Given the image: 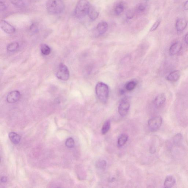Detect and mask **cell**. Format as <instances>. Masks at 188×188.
<instances>
[{"label":"cell","instance_id":"obj_1","mask_svg":"<svg viewBox=\"0 0 188 188\" xmlns=\"http://www.w3.org/2000/svg\"><path fill=\"white\" fill-rule=\"evenodd\" d=\"M64 4L62 0H48L46 7L47 11L50 14L57 15L63 11Z\"/></svg>","mask_w":188,"mask_h":188},{"label":"cell","instance_id":"obj_2","mask_svg":"<svg viewBox=\"0 0 188 188\" xmlns=\"http://www.w3.org/2000/svg\"><path fill=\"white\" fill-rule=\"evenodd\" d=\"M91 5L87 0H79L76 4L74 14L78 18H83L88 15Z\"/></svg>","mask_w":188,"mask_h":188},{"label":"cell","instance_id":"obj_3","mask_svg":"<svg viewBox=\"0 0 188 188\" xmlns=\"http://www.w3.org/2000/svg\"><path fill=\"white\" fill-rule=\"evenodd\" d=\"M95 89L96 94L99 100L104 103H106L109 93L108 86L103 82H100L96 85Z\"/></svg>","mask_w":188,"mask_h":188},{"label":"cell","instance_id":"obj_4","mask_svg":"<svg viewBox=\"0 0 188 188\" xmlns=\"http://www.w3.org/2000/svg\"><path fill=\"white\" fill-rule=\"evenodd\" d=\"M162 123V119L161 117L158 116L153 117L148 121V128L151 132H156L161 126Z\"/></svg>","mask_w":188,"mask_h":188},{"label":"cell","instance_id":"obj_5","mask_svg":"<svg viewBox=\"0 0 188 188\" xmlns=\"http://www.w3.org/2000/svg\"><path fill=\"white\" fill-rule=\"evenodd\" d=\"M56 75L59 79L62 81H67L70 77L69 70L67 66L63 64H60Z\"/></svg>","mask_w":188,"mask_h":188},{"label":"cell","instance_id":"obj_6","mask_svg":"<svg viewBox=\"0 0 188 188\" xmlns=\"http://www.w3.org/2000/svg\"><path fill=\"white\" fill-rule=\"evenodd\" d=\"M130 103L126 99L123 100L119 104L118 107V112L121 116H126L128 113Z\"/></svg>","mask_w":188,"mask_h":188},{"label":"cell","instance_id":"obj_7","mask_svg":"<svg viewBox=\"0 0 188 188\" xmlns=\"http://www.w3.org/2000/svg\"><path fill=\"white\" fill-rule=\"evenodd\" d=\"M1 27L2 30L8 34H13L15 32V29L12 25L7 21L2 20L0 23Z\"/></svg>","mask_w":188,"mask_h":188},{"label":"cell","instance_id":"obj_8","mask_svg":"<svg viewBox=\"0 0 188 188\" xmlns=\"http://www.w3.org/2000/svg\"><path fill=\"white\" fill-rule=\"evenodd\" d=\"M20 97V93L17 91L9 93L7 97V101L9 103H15L19 100Z\"/></svg>","mask_w":188,"mask_h":188},{"label":"cell","instance_id":"obj_9","mask_svg":"<svg viewBox=\"0 0 188 188\" xmlns=\"http://www.w3.org/2000/svg\"><path fill=\"white\" fill-rule=\"evenodd\" d=\"M187 21L185 18H179L176 20L175 27L176 30L178 32H181L183 31L187 26Z\"/></svg>","mask_w":188,"mask_h":188},{"label":"cell","instance_id":"obj_10","mask_svg":"<svg viewBox=\"0 0 188 188\" xmlns=\"http://www.w3.org/2000/svg\"><path fill=\"white\" fill-rule=\"evenodd\" d=\"M166 97L164 93H160L156 96L155 98L154 103L156 107L160 108L162 106L165 102Z\"/></svg>","mask_w":188,"mask_h":188},{"label":"cell","instance_id":"obj_11","mask_svg":"<svg viewBox=\"0 0 188 188\" xmlns=\"http://www.w3.org/2000/svg\"><path fill=\"white\" fill-rule=\"evenodd\" d=\"M182 48V45L181 42H177L174 43L170 47L169 54L171 56L175 55L181 51Z\"/></svg>","mask_w":188,"mask_h":188},{"label":"cell","instance_id":"obj_12","mask_svg":"<svg viewBox=\"0 0 188 188\" xmlns=\"http://www.w3.org/2000/svg\"><path fill=\"white\" fill-rule=\"evenodd\" d=\"M181 75V72L179 70H176L170 73L166 78L168 81L175 82L179 80Z\"/></svg>","mask_w":188,"mask_h":188},{"label":"cell","instance_id":"obj_13","mask_svg":"<svg viewBox=\"0 0 188 188\" xmlns=\"http://www.w3.org/2000/svg\"><path fill=\"white\" fill-rule=\"evenodd\" d=\"M108 28V25L105 21H101L98 24L96 31L98 34L99 35H102L106 32Z\"/></svg>","mask_w":188,"mask_h":188},{"label":"cell","instance_id":"obj_14","mask_svg":"<svg viewBox=\"0 0 188 188\" xmlns=\"http://www.w3.org/2000/svg\"><path fill=\"white\" fill-rule=\"evenodd\" d=\"M176 183V179L174 176L172 175L168 176L164 180V187L168 188H171L175 185Z\"/></svg>","mask_w":188,"mask_h":188},{"label":"cell","instance_id":"obj_15","mask_svg":"<svg viewBox=\"0 0 188 188\" xmlns=\"http://www.w3.org/2000/svg\"><path fill=\"white\" fill-rule=\"evenodd\" d=\"M9 137L11 142L15 144H17L20 142L21 137L17 133L11 132L9 133Z\"/></svg>","mask_w":188,"mask_h":188},{"label":"cell","instance_id":"obj_16","mask_svg":"<svg viewBox=\"0 0 188 188\" xmlns=\"http://www.w3.org/2000/svg\"><path fill=\"white\" fill-rule=\"evenodd\" d=\"M88 15L91 20H95L98 17L99 13L95 7L91 6L88 12Z\"/></svg>","mask_w":188,"mask_h":188},{"label":"cell","instance_id":"obj_17","mask_svg":"<svg viewBox=\"0 0 188 188\" xmlns=\"http://www.w3.org/2000/svg\"><path fill=\"white\" fill-rule=\"evenodd\" d=\"M128 135L125 134H123L120 135L118 140V145L119 147H122L126 143L128 140Z\"/></svg>","mask_w":188,"mask_h":188},{"label":"cell","instance_id":"obj_18","mask_svg":"<svg viewBox=\"0 0 188 188\" xmlns=\"http://www.w3.org/2000/svg\"><path fill=\"white\" fill-rule=\"evenodd\" d=\"M124 10V5L122 2L118 3L115 8V12L117 15H119Z\"/></svg>","mask_w":188,"mask_h":188},{"label":"cell","instance_id":"obj_19","mask_svg":"<svg viewBox=\"0 0 188 188\" xmlns=\"http://www.w3.org/2000/svg\"><path fill=\"white\" fill-rule=\"evenodd\" d=\"M41 50L42 54L45 56L48 55L51 52V49L49 46L45 44L41 45Z\"/></svg>","mask_w":188,"mask_h":188},{"label":"cell","instance_id":"obj_20","mask_svg":"<svg viewBox=\"0 0 188 188\" xmlns=\"http://www.w3.org/2000/svg\"><path fill=\"white\" fill-rule=\"evenodd\" d=\"M111 126V121L109 120L106 121L103 124L101 129V133L103 135H105L108 132Z\"/></svg>","mask_w":188,"mask_h":188},{"label":"cell","instance_id":"obj_21","mask_svg":"<svg viewBox=\"0 0 188 188\" xmlns=\"http://www.w3.org/2000/svg\"><path fill=\"white\" fill-rule=\"evenodd\" d=\"M19 44L17 42H13L10 43L7 46V49L9 52H14L18 49Z\"/></svg>","mask_w":188,"mask_h":188},{"label":"cell","instance_id":"obj_22","mask_svg":"<svg viewBox=\"0 0 188 188\" xmlns=\"http://www.w3.org/2000/svg\"><path fill=\"white\" fill-rule=\"evenodd\" d=\"M137 83L134 81L128 82L125 85V89L128 91H132L136 87Z\"/></svg>","mask_w":188,"mask_h":188},{"label":"cell","instance_id":"obj_23","mask_svg":"<svg viewBox=\"0 0 188 188\" xmlns=\"http://www.w3.org/2000/svg\"><path fill=\"white\" fill-rule=\"evenodd\" d=\"M11 3L15 6L22 7L25 5V3L23 0H11Z\"/></svg>","mask_w":188,"mask_h":188},{"label":"cell","instance_id":"obj_24","mask_svg":"<svg viewBox=\"0 0 188 188\" xmlns=\"http://www.w3.org/2000/svg\"><path fill=\"white\" fill-rule=\"evenodd\" d=\"M75 142L72 138H69L67 139L66 142V145L68 148H72L75 146Z\"/></svg>","mask_w":188,"mask_h":188},{"label":"cell","instance_id":"obj_25","mask_svg":"<svg viewBox=\"0 0 188 188\" xmlns=\"http://www.w3.org/2000/svg\"><path fill=\"white\" fill-rule=\"evenodd\" d=\"M146 6L145 4L141 3L137 7L135 11L139 13H142L145 11Z\"/></svg>","mask_w":188,"mask_h":188},{"label":"cell","instance_id":"obj_26","mask_svg":"<svg viewBox=\"0 0 188 188\" xmlns=\"http://www.w3.org/2000/svg\"><path fill=\"white\" fill-rule=\"evenodd\" d=\"M183 138V136L181 133H178L174 136L173 141L174 143L176 144H179L181 142Z\"/></svg>","mask_w":188,"mask_h":188},{"label":"cell","instance_id":"obj_27","mask_svg":"<svg viewBox=\"0 0 188 188\" xmlns=\"http://www.w3.org/2000/svg\"><path fill=\"white\" fill-rule=\"evenodd\" d=\"M97 167L100 169H104L106 167L107 162L105 160H101L97 164Z\"/></svg>","mask_w":188,"mask_h":188},{"label":"cell","instance_id":"obj_28","mask_svg":"<svg viewBox=\"0 0 188 188\" xmlns=\"http://www.w3.org/2000/svg\"><path fill=\"white\" fill-rule=\"evenodd\" d=\"M161 19H159L158 20L156 21V22L154 23V24L153 25L152 27H151L150 29L151 32H152L156 30V29L158 28L159 26L160 23H161Z\"/></svg>","mask_w":188,"mask_h":188},{"label":"cell","instance_id":"obj_29","mask_svg":"<svg viewBox=\"0 0 188 188\" xmlns=\"http://www.w3.org/2000/svg\"><path fill=\"white\" fill-rule=\"evenodd\" d=\"M135 13H136V11H135V10H129V11L127 12L126 14V16L127 18L129 19H132L134 17Z\"/></svg>","mask_w":188,"mask_h":188},{"label":"cell","instance_id":"obj_30","mask_svg":"<svg viewBox=\"0 0 188 188\" xmlns=\"http://www.w3.org/2000/svg\"><path fill=\"white\" fill-rule=\"evenodd\" d=\"M184 9L186 11L188 10V0L184 3L183 6Z\"/></svg>","mask_w":188,"mask_h":188},{"label":"cell","instance_id":"obj_31","mask_svg":"<svg viewBox=\"0 0 188 188\" xmlns=\"http://www.w3.org/2000/svg\"><path fill=\"white\" fill-rule=\"evenodd\" d=\"M6 8V5L3 2L2 3V2H1V11L3 10L4 11Z\"/></svg>","mask_w":188,"mask_h":188},{"label":"cell","instance_id":"obj_32","mask_svg":"<svg viewBox=\"0 0 188 188\" xmlns=\"http://www.w3.org/2000/svg\"><path fill=\"white\" fill-rule=\"evenodd\" d=\"M1 182L2 183H6L7 181V178L5 176H3L1 178Z\"/></svg>","mask_w":188,"mask_h":188},{"label":"cell","instance_id":"obj_33","mask_svg":"<svg viewBox=\"0 0 188 188\" xmlns=\"http://www.w3.org/2000/svg\"><path fill=\"white\" fill-rule=\"evenodd\" d=\"M185 41L186 44H188V32L185 35Z\"/></svg>","mask_w":188,"mask_h":188},{"label":"cell","instance_id":"obj_34","mask_svg":"<svg viewBox=\"0 0 188 188\" xmlns=\"http://www.w3.org/2000/svg\"><path fill=\"white\" fill-rule=\"evenodd\" d=\"M142 1L145 2H147L149 1L150 0H142Z\"/></svg>","mask_w":188,"mask_h":188}]
</instances>
